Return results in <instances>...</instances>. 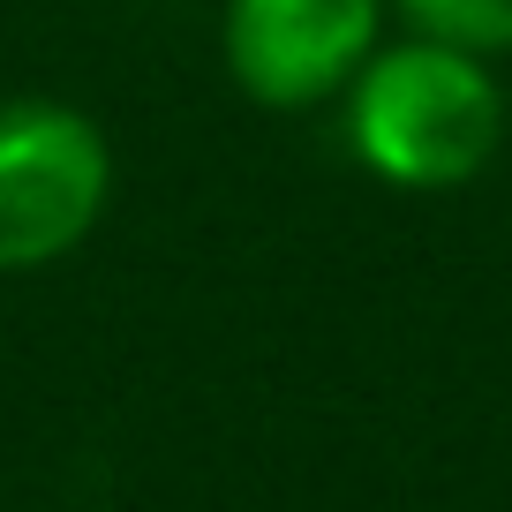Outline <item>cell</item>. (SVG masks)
<instances>
[{
	"label": "cell",
	"mask_w": 512,
	"mask_h": 512,
	"mask_svg": "<svg viewBox=\"0 0 512 512\" xmlns=\"http://www.w3.org/2000/svg\"><path fill=\"white\" fill-rule=\"evenodd\" d=\"M347 144L384 189H460L505 144V91L490 76V53H467L452 38H392L347 83Z\"/></svg>",
	"instance_id": "obj_1"
},
{
	"label": "cell",
	"mask_w": 512,
	"mask_h": 512,
	"mask_svg": "<svg viewBox=\"0 0 512 512\" xmlns=\"http://www.w3.org/2000/svg\"><path fill=\"white\" fill-rule=\"evenodd\" d=\"M113 196V151L61 98H0V272L61 264Z\"/></svg>",
	"instance_id": "obj_2"
},
{
	"label": "cell",
	"mask_w": 512,
	"mask_h": 512,
	"mask_svg": "<svg viewBox=\"0 0 512 512\" xmlns=\"http://www.w3.org/2000/svg\"><path fill=\"white\" fill-rule=\"evenodd\" d=\"M219 46L241 98L302 113L339 98L384 46V0H226Z\"/></svg>",
	"instance_id": "obj_3"
},
{
	"label": "cell",
	"mask_w": 512,
	"mask_h": 512,
	"mask_svg": "<svg viewBox=\"0 0 512 512\" xmlns=\"http://www.w3.org/2000/svg\"><path fill=\"white\" fill-rule=\"evenodd\" d=\"M384 8H400L407 31L422 38H452L467 53H512V0H384Z\"/></svg>",
	"instance_id": "obj_4"
}]
</instances>
